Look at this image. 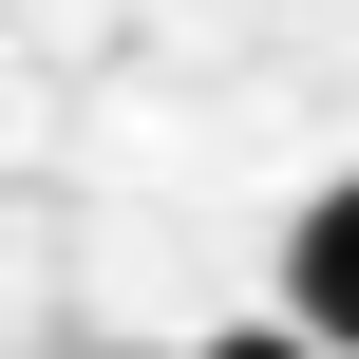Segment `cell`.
Returning a JSON list of instances; mask_svg holds the SVG:
<instances>
[{
    "label": "cell",
    "instance_id": "2",
    "mask_svg": "<svg viewBox=\"0 0 359 359\" xmlns=\"http://www.w3.org/2000/svg\"><path fill=\"white\" fill-rule=\"evenodd\" d=\"M208 359H322V341H303V322H227Z\"/></svg>",
    "mask_w": 359,
    "mask_h": 359
},
{
    "label": "cell",
    "instance_id": "1",
    "mask_svg": "<svg viewBox=\"0 0 359 359\" xmlns=\"http://www.w3.org/2000/svg\"><path fill=\"white\" fill-rule=\"evenodd\" d=\"M284 322H303L322 359H359V170H322L303 227H284Z\"/></svg>",
    "mask_w": 359,
    "mask_h": 359
}]
</instances>
